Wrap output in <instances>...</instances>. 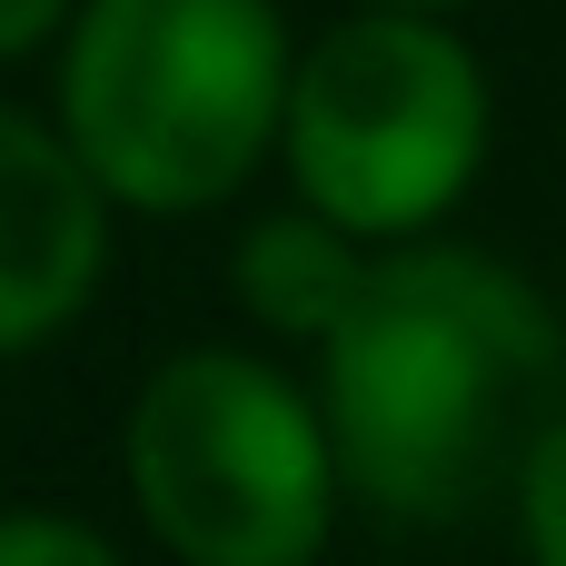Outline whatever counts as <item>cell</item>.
<instances>
[{"mask_svg":"<svg viewBox=\"0 0 566 566\" xmlns=\"http://www.w3.org/2000/svg\"><path fill=\"white\" fill-rule=\"evenodd\" d=\"M318 418L358 507L398 527L478 517L566 418L557 298L468 239L378 249L368 298L318 348Z\"/></svg>","mask_w":566,"mask_h":566,"instance_id":"cell-1","label":"cell"},{"mask_svg":"<svg viewBox=\"0 0 566 566\" xmlns=\"http://www.w3.org/2000/svg\"><path fill=\"white\" fill-rule=\"evenodd\" d=\"M298 40L279 0H80L60 40V139L109 209L199 219L279 159Z\"/></svg>","mask_w":566,"mask_h":566,"instance_id":"cell-2","label":"cell"},{"mask_svg":"<svg viewBox=\"0 0 566 566\" xmlns=\"http://www.w3.org/2000/svg\"><path fill=\"white\" fill-rule=\"evenodd\" d=\"M119 478L179 566H318L348 497L318 388L219 338L169 348L139 378L119 418Z\"/></svg>","mask_w":566,"mask_h":566,"instance_id":"cell-3","label":"cell"},{"mask_svg":"<svg viewBox=\"0 0 566 566\" xmlns=\"http://www.w3.org/2000/svg\"><path fill=\"white\" fill-rule=\"evenodd\" d=\"M488 70L448 20L348 10L298 50L279 169L358 249H418L488 169Z\"/></svg>","mask_w":566,"mask_h":566,"instance_id":"cell-4","label":"cell"},{"mask_svg":"<svg viewBox=\"0 0 566 566\" xmlns=\"http://www.w3.org/2000/svg\"><path fill=\"white\" fill-rule=\"evenodd\" d=\"M109 269V199L70 159L60 119L0 99V358L60 338Z\"/></svg>","mask_w":566,"mask_h":566,"instance_id":"cell-5","label":"cell"},{"mask_svg":"<svg viewBox=\"0 0 566 566\" xmlns=\"http://www.w3.org/2000/svg\"><path fill=\"white\" fill-rule=\"evenodd\" d=\"M368 269H378V249H358L348 229H328L318 209H269V219H249L239 229V249H229V289H239V308L269 328V338H289V348H328L338 328H348V308L368 298Z\"/></svg>","mask_w":566,"mask_h":566,"instance_id":"cell-6","label":"cell"},{"mask_svg":"<svg viewBox=\"0 0 566 566\" xmlns=\"http://www.w3.org/2000/svg\"><path fill=\"white\" fill-rule=\"evenodd\" d=\"M507 517H517V557L527 566H566V418L527 448V468L507 488Z\"/></svg>","mask_w":566,"mask_h":566,"instance_id":"cell-7","label":"cell"},{"mask_svg":"<svg viewBox=\"0 0 566 566\" xmlns=\"http://www.w3.org/2000/svg\"><path fill=\"white\" fill-rule=\"evenodd\" d=\"M0 566H129L90 517L60 507H0Z\"/></svg>","mask_w":566,"mask_h":566,"instance_id":"cell-8","label":"cell"},{"mask_svg":"<svg viewBox=\"0 0 566 566\" xmlns=\"http://www.w3.org/2000/svg\"><path fill=\"white\" fill-rule=\"evenodd\" d=\"M70 20H80V0H0V60H40V50H60Z\"/></svg>","mask_w":566,"mask_h":566,"instance_id":"cell-9","label":"cell"},{"mask_svg":"<svg viewBox=\"0 0 566 566\" xmlns=\"http://www.w3.org/2000/svg\"><path fill=\"white\" fill-rule=\"evenodd\" d=\"M358 10H408V20H448V10H468V0H358Z\"/></svg>","mask_w":566,"mask_h":566,"instance_id":"cell-10","label":"cell"}]
</instances>
